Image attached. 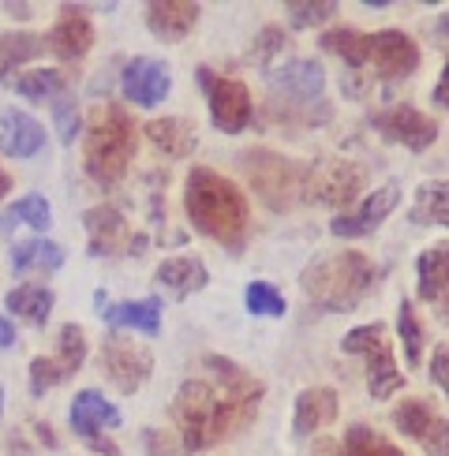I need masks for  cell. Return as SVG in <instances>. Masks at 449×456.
Instances as JSON below:
<instances>
[{"instance_id": "1", "label": "cell", "mask_w": 449, "mask_h": 456, "mask_svg": "<svg viewBox=\"0 0 449 456\" xmlns=\"http://www.w3.org/2000/svg\"><path fill=\"white\" fill-rule=\"evenodd\" d=\"M206 367L214 370V378L184 382L173 401V419L184 434V452H202L243 430L255 419L262 401V382H255L248 370H240L229 359L210 355Z\"/></svg>"}, {"instance_id": "2", "label": "cell", "mask_w": 449, "mask_h": 456, "mask_svg": "<svg viewBox=\"0 0 449 456\" xmlns=\"http://www.w3.org/2000/svg\"><path fill=\"white\" fill-rule=\"evenodd\" d=\"M184 210L202 236L217 240L233 255L243 251L251 214H248V199H243V191L233 180L210 173V168H192L184 187Z\"/></svg>"}, {"instance_id": "3", "label": "cell", "mask_w": 449, "mask_h": 456, "mask_svg": "<svg viewBox=\"0 0 449 456\" xmlns=\"http://www.w3.org/2000/svg\"><path fill=\"white\" fill-rule=\"evenodd\" d=\"M374 281H379V270H374L360 251L326 255V258L311 262L304 277H299L307 299L318 311H330V314H345L352 307H360V299L371 296Z\"/></svg>"}, {"instance_id": "4", "label": "cell", "mask_w": 449, "mask_h": 456, "mask_svg": "<svg viewBox=\"0 0 449 456\" xmlns=\"http://www.w3.org/2000/svg\"><path fill=\"white\" fill-rule=\"evenodd\" d=\"M131 158H135V120L120 105L94 109L86 124V150H83L90 180L102 187H117L127 173Z\"/></svg>"}, {"instance_id": "5", "label": "cell", "mask_w": 449, "mask_h": 456, "mask_svg": "<svg viewBox=\"0 0 449 456\" xmlns=\"http://www.w3.org/2000/svg\"><path fill=\"white\" fill-rule=\"evenodd\" d=\"M240 161L248 168L255 195L266 202L270 210H292L299 199V187H304V165L281 158L273 150H248Z\"/></svg>"}, {"instance_id": "6", "label": "cell", "mask_w": 449, "mask_h": 456, "mask_svg": "<svg viewBox=\"0 0 449 456\" xmlns=\"http://www.w3.org/2000/svg\"><path fill=\"white\" fill-rule=\"evenodd\" d=\"M199 86L206 90V98H210V120L217 131L224 135H240L243 127L251 124V94L240 79H221L214 75L210 68H199Z\"/></svg>"}, {"instance_id": "7", "label": "cell", "mask_w": 449, "mask_h": 456, "mask_svg": "<svg viewBox=\"0 0 449 456\" xmlns=\"http://www.w3.org/2000/svg\"><path fill=\"white\" fill-rule=\"evenodd\" d=\"M363 187V173L348 161H318L311 168H304V187H299V199L307 202H326V206H341L352 202Z\"/></svg>"}, {"instance_id": "8", "label": "cell", "mask_w": 449, "mask_h": 456, "mask_svg": "<svg viewBox=\"0 0 449 456\" xmlns=\"http://www.w3.org/2000/svg\"><path fill=\"white\" fill-rule=\"evenodd\" d=\"M102 370L112 378V386L120 393H135L150 378V370H154V359H150V352L139 348L135 340L112 333L102 345Z\"/></svg>"}, {"instance_id": "9", "label": "cell", "mask_w": 449, "mask_h": 456, "mask_svg": "<svg viewBox=\"0 0 449 456\" xmlns=\"http://www.w3.org/2000/svg\"><path fill=\"white\" fill-rule=\"evenodd\" d=\"M71 427H75V434H79V438L86 442V449L102 452V456H120L117 442L102 438L105 427H120V411L112 408L102 393L86 389V393L75 396V404H71Z\"/></svg>"}, {"instance_id": "10", "label": "cell", "mask_w": 449, "mask_h": 456, "mask_svg": "<svg viewBox=\"0 0 449 456\" xmlns=\"http://www.w3.org/2000/svg\"><path fill=\"white\" fill-rule=\"evenodd\" d=\"M83 224H86L94 258H102V255H139L146 247V240L131 236V228H127V221H124V214L117 210V206H94V210H86Z\"/></svg>"}, {"instance_id": "11", "label": "cell", "mask_w": 449, "mask_h": 456, "mask_svg": "<svg viewBox=\"0 0 449 456\" xmlns=\"http://www.w3.org/2000/svg\"><path fill=\"white\" fill-rule=\"evenodd\" d=\"M56 359H34L30 363V393L42 396L45 389L61 386L64 378H71L75 370L83 367L86 359V333L79 326H64L61 330V345H56Z\"/></svg>"}, {"instance_id": "12", "label": "cell", "mask_w": 449, "mask_h": 456, "mask_svg": "<svg viewBox=\"0 0 449 456\" xmlns=\"http://www.w3.org/2000/svg\"><path fill=\"white\" fill-rule=\"evenodd\" d=\"M371 124L379 127L389 142H401L408 150H427L438 139V124L430 117H423L420 109H412V105H393L386 112H374Z\"/></svg>"}, {"instance_id": "13", "label": "cell", "mask_w": 449, "mask_h": 456, "mask_svg": "<svg viewBox=\"0 0 449 456\" xmlns=\"http://www.w3.org/2000/svg\"><path fill=\"white\" fill-rule=\"evenodd\" d=\"M371 61L386 83H397V79H408V75L420 68V49L408 34L382 30V34L371 37Z\"/></svg>"}, {"instance_id": "14", "label": "cell", "mask_w": 449, "mask_h": 456, "mask_svg": "<svg viewBox=\"0 0 449 456\" xmlns=\"http://www.w3.org/2000/svg\"><path fill=\"white\" fill-rule=\"evenodd\" d=\"M124 98L135 102L143 109L165 102L168 86H173V79H168V68L161 61H150V56H135L127 68H124Z\"/></svg>"}, {"instance_id": "15", "label": "cell", "mask_w": 449, "mask_h": 456, "mask_svg": "<svg viewBox=\"0 0 449 456\" xmlns=\"http://www.w3.org/2000/svg\"><path fill=\"white\" fill-rule=\"evenodd\" d=\"M397 199H401V187H397V183H386V187H379L374 195H367L363 206H360L355 214H337L333 224H330V232H333V236H367L382 217L393 214Z\"/></svg>"}, {"instance_id": "16", "label": "cell", "mask_w": 449, "mask_h": 456, "mask_svg": "<svg viewBox=\"0 0 449 456\" xmlns=\"http://www.w3.org/2000/svg\"><path fill=\"white\" fill-rule=\"evenodd\" d=\"M45 45L61 56V61H79V56H86V49L94 45V27L83 15V8L64 4V19L56 23V30L49 34Z\"/></svg>"}, {"instance_id": "17", "label": "cell", "mask_w": 449, "mask_h": 456, "mask_svg": "<svg viewBox=\"0 0 449 456\" xmlns=\"http://www.w3.org/2000/svg\"><path fill=\"white\" fill-rule=\"evenodd\" d=\"M199 15L202 12L192 0H154V4L146 8V23L158 37H165V42H180L184 34L195 30Z\"/></svg>"}, {"instance_id": "18", "label": "cell", "mask_w": 449, "mask_h": 456, "mask_svg": "<svg viewBox=\"0 0 449 456\" xmlns=\"http://www.w3.org/2000/svg\"><path fill=\"white\" fill-rule=\"evenodd\" d=\"M270 83L277 90H285L296 102H311V98L322 94L326 75H322V64L318 61H289L281 68H270Z\"/></svg>"}, {"instance_id": "19", "label": "cell", "mask_w": 449, "mask_h": 456, "mask_svg": "<svg viewBox=\"0 0 449 456\" xmlns=\"http://www.w3.org/2000/svg\"><path fill=\"white\" fill-rule=\"evenodd\" d=\"M45 146V131L37 120H30L27 112H4L0 117V150L12 158H34Z\"/></svg>"}, {"instance_id": "20", "label": "cell", "mask_w": 449, "mask_h": 456, "mask_svg": "<svg viewBox=\"0 0 449 456\" xmlns=\"http://www.w3.org/2000/svg\"><path fill=\"white\" fill-rule=\"evenodd\" d=\"M154 281L161 284V289L173 292L176 299H184V296H192V292L206 289V281H210V273H206V265H202L199 258L184 255V258H165V262L158 265Z\"/></svg>"}, {"instance_id": "21", "label": "cell", "mask_w": 449, "mask_h": 456, "mask_svg": "<svg viewBox=\"0 0 449 456\" xmlns=\"http://www.w3.org/2000/svg\"><path fill=\"white\" fill-rule=\"evenodd\" d=\"M337 419L333 389H304L296 396V434H314Z\"/></svg>"}, {"instance_id": "22", "label": "cell", "mask_w": 449, "mask_h": 456, "mask_svg": "<svg viewBox=\"0 0 449 456\" xmlns=\"http://www.w3.org/2000/svg\"><path fill=\"white\" fill-rule=\"evenodd\" d=\"M363 355H367V386H371L374 401H386V396H393L404 386V374L397 370V363H393V352L386 345V337Z\"/></svg>"}, {"instance_id": "23", "label": "cell", "mask_w": 449, "mask_h": 456, "mask_svg": "<svg viewBox=\"0 0 449 456\" xmlns=\"http://www.w3.org/2000/svg\"><path fill=\"white\" fill-rule=\"evenodd\" d=\"M146 139L154 142L165 158H187L195 150V131L187 120H176V117H165V120H150L146 124Z\"/></svg>"}, {"instance_id": "24", "label": "cell", "mask_w": 449, "mask_h": 456, "mask_svg": "<svg viewBox=\"0 0 449 456\" xmlns=\"http://www.w3.org/2000/svg\"><path fill=\"white\" fill-rule=\"evenodd\" d=\"M45 53V37L37 34H0V83H12L15 68Z\"/></svg>"}, {"instance_id": "25", "label": "cell", "mask_w": 449, "mask_h": 456, "mask_svg": "<svg viewBox=\"0 0 449 456\" xmlns=\"http://www.w3.org/2000/svg\"><path fill=\"white\" fill-rule=\"evenodd\" d=\"M109 326H131L154 337L161 330V299H139V303H117L105 311Z\"/></svg>"}, {"instance_id": "26", "label": "cell", "mask_w": 449, "mask_h": 456, "mask_svg": "<svg viewBox=\"0 0 449 456\" xmlns=\"http://www.w3.org/2000/svg\"><path fill=\"white\" fill-rule=\"evenodd\" d=\"M445 270H449V247L445 243L420 255V299H427V303L445 299Z\"/></svg>"}, {"instance_id": "27", "label": "cell", "mask_w": 449, "mask_h": 456, "mask_svg": "<svg viewBox=\"0 0 449 456\" xmlns=\"http://www.w3.org/2000/svg\"><path fill=\"white\" fill-rule=\"evenodd\" d=\"M64 265V251L49 240H30V243H19L12 251V270L15 273H27V270H61Z\"/></svg>"}, {"instance_id": "28", "label": "cell", "mask_w": 449, "mask_h": 456, "mask_svg": "<svg viewBox=\"0 0 449 456\" xmlns=\"http://www.w3.org/2000/svg\"><path fill=\"white\" fill-rule=\"evenodd\" d=\"M4 303H8V311L27 318L30 326H42V322L49 318V311H53V292L42 289V284H23V289H12L4 296Z\"/></svg>"}, {"instance_id": "29", "label": "cell", "mask_w": 449, "mask_h": 456, "mask_svg": "<svg viewBox=\"0 0 449 456\" xmlns=\"http://www.w3.org/2000/svg\"><path fill=\"white\" fill-rule=\"evenodd\" d=\"M412 221L416 224H430V228H442L449 221V187L442 180L435 183H423L416 191V206H412Z\"/></svg>"}, {"instance_id": "30", "label": "cell", "mask_w": 449, "mask_h": 456, "mask_svg": "<svg viewBox=\"0 0 449 456\" xmlns=\"http://www.w3.org/2000/svg\"><path fill=\"white\" fill-rule=\"evenodd\" d=\"M322 49L333 53V56H341L345 64L352 68H360L371 61V37L360 34V30H326L322 34Z\"/></svg>"}, {"instance_id": "31", "label": "cell", "mask_w": 449, "mask_h": 456, "mask_svg": "<svg viewBox=\"0 0 449 456\" xmlns=\"http://www.w3.org/2000/svg\"><path fill=\"white\" fill-rule=\"evenodd\" d=\"M8 86H15L23 98H53V94H64L68 90V79H64V71H53V68H45V71H30V75H15V79L8 83Z\"/></svg>"}, {"instance_id": "32", "label": "cell", "mask_w": 449, "mask_h": 456, "mask_svg": "<svg viewBox=\"0 0 449 456\" xmlns=\"http://www.w3.org/2000/svg\"><path fill=\"white\" fill-rule=\"evenodd\" d=\"M345 456H404L401 449H393L389 442H382L374 430L367 427H352L345 434Z\"/></svg>"}, {"instance_id": "33", "label": "cell", "mask_w": 449, "mask_h": 456, "mask_svg": "<svg viewBox=\"0 0 449 456\" xmlns=\"http://www.w3.org/2000/svg\"><path fill=\"white\" fill-rule=\"evenodd\" d=\"M243 299H248V311L251 314H266V318L285 314V307H289L285 296H281L270 281H251L248 284V296H243Z\"/></svg>"}, {"instance_id": "34", "label": "cell", "mask_w": 449, "mask_h": 456, "mask_svg": "<svg viewBox=\"0 0 449 456\" xmlns=\"http://www.w3.org/2000/svg\"><path fill=\"white\" fill-rule=\"evenodd\" d=\"M397 330H401V340H404V363L416 367L420 363V352H423V330H420V318H416V311H412L408 299H401Z\"/></svg>"}, {"instance_id": "35", "label": "cell", "mask_w": 449, "mask_h": 456, "mask_svg": "<svg viewBox=\"0 0 449 456\" xmlns=\"http://www.w3.org/2000/svg\"><path fill=\"white\" fill-rule=\"evenodd\" d=\"M393 423H397L408 438H420L423 442V434L430 430V423H435V415H430V408L423 401H404L397 411H393Z\"/></svg>"}, {"instance_id": "36", "label": "cell", "mask_w": 449, "mask_h": 456, "mask_svg": "<svg viewBox=\"0 0 449 456\" xmlns=\"http://www.w3.org/2000/svg\"><path fill=\"white\" fill-rule=\"evenodd\" d=\"M285 15L292 19V27H314V23H326V19L337 15V4L333 0H314V4H304V0H289L285 4Z\"/></svg>"}, {"instance_id": "37", "label": "cell", "mask_w": 449, "mask_h": 456, "mask_svg": "<svg viewBox=\"0 0 449 456\" xmlns=\"http://www.w3.org/2000/svg\"><path fill=\"white\" fill-rule=\"evenodd\" d=\"M12 217L27 221L30 228H49V221H53L49 202H45L42 195H27V199H19V202H15V210H12Z\"/></svg>"}, {"instance_id": "38", "label": "cell", "mask_w": 449, "mask_h": 456, "mask_svg": "<svg viewBox=\"0 0 449 456\" xmlns=\"http://www.w3.org/2000/svg\"><path fill=\"white\" fill-rule=\"evenodd\" d=\"M386 337V330L379 326V322H374V326H360V330H352L348 337H345V352L348 355H363V352H371L374 345H379V340Z\"/></svg>"}, {"instance_id": "39", "label": "cell", "mask_w": 449, "mask_h": 456, "mask_svg": "<svg viewBox=\"0 0 449 456\" xmlns=\"http://www.w3.org/2000/svg\"><path fill=\"white\" fill-rule=\"evenodd\" d=\"M53 117H56V131H61V139L75 142V131H79V112H75V102L61 98L56 109H53Z\"/></svg>"}, {"instance_id": "40", "label": "cell", "mask_w": 449, "mask_h": 456, "mask_svg": "<svg viewBox=\"0 0 449 456\" xmlns=\"http://www.w3.org/2000/svg\"><path fill=\"white\" fill-rule=\"evenodd\" d=\"M281 49H289V37H285V30H277V27H266L258 34V42H255V53H258V61L266 64L270 56H277Z\"/></svg>"}, {"instance_id": "41", "label": "cell", "mask_w": 449, "mask_h": 456, "mask_svg": "<svg viewBox=\"0 0 449 456\" xmlns=\"http://www.w3.org/2000/svg\"><path fill=\"white\" fill-rule=\"evenodd\" d=\"M445 430H449V423H445V419H435V423H430V430L423 434L427 456H445Z\"/></svg>"}, {"instance_id": "42", "label": "cell", "mask_w": 449, "mask_h": 456, "mask_svg": "<svg viewBox=\"0 0 449 456\" xmlns=\"http://www.w3.org/2000/svg\"><path fill=\"white\" fill-rule=\"evenodd\" d=\"M430 378L438 382V389H449V352L445 345L435 348V363H430Z\"/></svg>"}, {"instance_id": "43", "label": "cell", "mask_w": 449, "mask_h": 456, "mask_svg": "<svg viewBox=\"0 0 449 456\" xmlns=\"http://www.w3.org/2000/svg\"><path fill=\"white\" fill-rule=\"evenodd\" d=\"M146 445H150V456H176L168 445H161V434L158 430H146Z\"/></svg>"}, {"instance_id": "44", "label": "cell", "mask_w": 449, "mask_h": 456, "mask_svg": "<svg viewBox=\"0 0 449 456\" xmlns=\"http://www.w3.org/2000/svg\"><path fill=\"white\" fill-rule=\"evenodd\" d=\"M15 345V326L8 318H0V348H12Z\"/></svg>"}, {"instance_id": "45", "label": "cell", "mask_w": 449, "mask_h": 456, "mask_svg": "<svg viewBox=\"0 0 449 456\" xmlns=\"http://www.w3.org/2000/svg\"><path fill=\"white\" fill-rule=\"evenodd\" d=\"M435 105H445V71H442V79L435 86Z\"/></svg>"}, {"instance_id": "46", "label": "cell", "mask_w": 449, "mask_h": 456, "mask_svg": "<svg viewBox=\"0 0 449 456\" xmlns=\"http://www.w3.org/2000/svg\"><path fill=\"white\" fill-rule=\"evenodd\" d=\"M12 191V180H8V173H4V168H0V199H4Z\"/></svg>"}, {"instance_id": "47", "label": "cell", "mask_w": 449, "mask_h": 456, "mask_svg": "<svg viewBox=\"0 0 449 456\" xmlns=\"http://www.w3.org/2000/svg\"><path fill=\"white\" fill-rule=\"evenodd\" d=\"M4 8H8V12H12V15H27V12H30V8H27V4H4Z\"/></svg>"}, {"instance_id": "48", "label": "cell", "mask_w": 449, "mask_h": 456, "mask_svg": "<svg viewBox=\"0 0 449 456\" xmlns=\"http://www.w3.org/2000/svg\"><path fill=\"white\" fill-rule=\"evenodd\" d=\"M0 408H4V393H0Z\"/></svg>"}]
</instances>
